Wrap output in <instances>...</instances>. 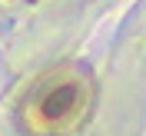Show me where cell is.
<instances>
[{
    "mask_svg": "<svg viewBox=\"0 0 146 136\" xmlns=\"http://www.w3.org/2000/svg\"><path fill=\"white\" fill-rule=\"evenodd\" d=\"M90 103V83L86 73L76 66L50 70L43 80L27 93L23 103V126L36 136H63L80 123Z\"/></svg>",
    "mask_w": 146,
    "mask_h": 136,
    "instance_id": "6da1fadb",
    "label": "cell"
}]
</instances>
